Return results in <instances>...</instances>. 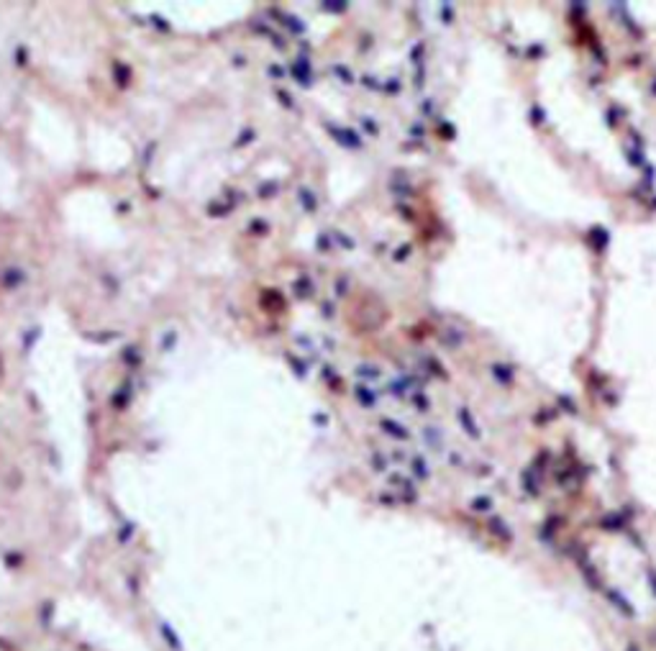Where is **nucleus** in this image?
I'll use <instances>...</instances> for the list:
<instances>
[{
  "label": "nucleus",
  "instance_id": "nucleus-2",
  "mask_svg": "<svg viewBox=\"0 0 656 651\" xmlns=\"http://www.w3.org/2000/svg\"><path fill=\"white\" fill-rule=\"evenodd\" d=\"M492 372H495V375H497L500 380H505V385H513V375H510L508 370H502L500 364H495V367H492Z\"/></svg>",
  "mask_w": 656,
  "mask_h": 651
},
{
  "label": "nucleus",
  "instance_id": "nucleus-3",
  "mask_svg": "<svg viewBox=\"0 0 656 651\" xmlns=\"http://www.w3.org/2000/svg\"><path fill=\"white\" fill-rule=\"evenodd\" d=\"M382 426H385L387 431H392L395 436H408V431H405V428H395V426H392V421H382Z\"/></svg>",
  "mask_w": 656,
  "mask_h": 651
},
{
  "label": "nucleus",
  "instance_id": "nucleus-1",
  "mask_svg": "<svg viewBox=\"0 0 656 651\" xmlns=\"http://www.w3.org/2000/svg\"><path fill=\"white\" fill-rule=\"evenodd\" d=\"M459 418L464 421V426L469 428V433H472V436H479V433H477V428L472 426V418H469V410H467V408H462V410H459Z\"/></svg>",
  "mask_w": 656,
  "mask_h": 651
},
{
  "label": "nucleus",
  "instance_id": "nucleus-4",
  "mask_svg": "<svg viewBox=\"0 0 656 651\" xmlns=\"http://www.w3.org/2000/svg\"><path fill=\"white\" fill-rule=\"evenodd\" d=\"M334 72H336V75H341V80H344V82H354V80H352V75H349L344 67H334Z\"/></svg>",
  "mask_w": 656,
  "mask_h": 651
}]
</instances>
